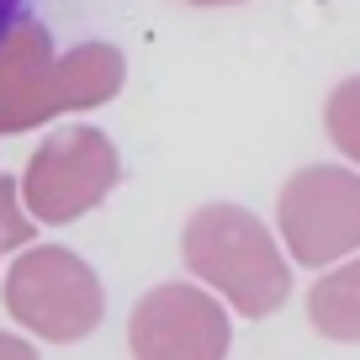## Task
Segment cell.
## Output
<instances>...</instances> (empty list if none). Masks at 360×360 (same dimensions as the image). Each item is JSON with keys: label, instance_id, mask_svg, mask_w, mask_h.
Returning a JSON list of instances; mask_svg holds the SVG:
<instances>
[{"label": "cell", "instance_id": "cell-1", "mask_svg": "<svg viewBox=\"0 0 360 360\" xmlns=\"http://www.w3.org/2000/svg\"><path fill=\"white\" fill-rule=\"evenodd\" d=\"M27 11H32V0H0V43L27 22Z\"/></svg>", "mask_w": 360, "mask_h": 360}]
</instances>
